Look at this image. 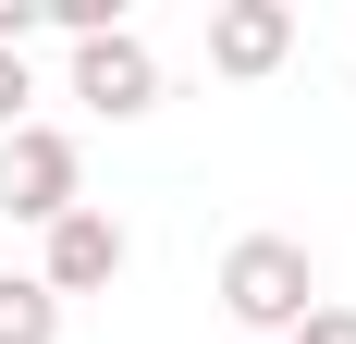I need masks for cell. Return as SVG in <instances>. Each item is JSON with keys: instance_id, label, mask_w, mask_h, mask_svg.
Returning a JSON list of instances; mask_svg holds the SVG:
<instances>
[{"instance_id": "1", "label": "cell", "mask_w": 356, "mask_h": 344, "mask_svg": "<svg viewBox=\"0 0 356 344\" xmlns=\"http://www.w3.org/2000/svg\"><path fill=\"white\" fill-rule=\"evenodd\" d=\"M221 308H234L246 344H283L295 320L320 308V258H307V234H234V246H221Z\"/></svg>"}, {"instance_id": "2", "label": "cell", "mask_w": 356, "mask_h": 344, "mask_svg": "<svg viewBox=\"0 0 356 344\" xmlns=\"http://www.w3.org/2000/svg\"><path fill=\"white\" fill-rule=\"evenodd\" d=\"M62 209H86V148H74L62 123H25V136H0V221L49 234Z\"/></svg>"}, {"instance_id": "3", "label": "cell", "mask_w": 356, "mask_h": 344, "mask_svg": "<svg viewBox=\"0 0 356 344\" xmlns=\"http://www.w3.org/2000/svg\"><path fill=\"white\" fill-rule=\"evenodd\" d=\"M123 271H136V234H123L99 197H86V209H62V221L37 234V283H49L62 308H74V295H111Z\"/></svg>"}, {"instance_id": "4", "label": "cell", "mask_w": 356, "mask_h": 344, "mask_svg": "<svg viewBox=\"0 0 356 344\" xmlns=\"http://www.w3.org/2000/svg\"><path fill=\"white\" fill-rule=\"evenodd\" d=\"M74 99L99 111V123H147L160 111V49H147L136 25H111V37H74V74H62Z\"/></svg>"}, {"instance_id": "5", "label": "cell", "mask_w": 356, "mask_h": 344, "mask_svg": "<svg viewBox=\"0 0 356 344\" xmlns=\"http://www.w3.org/2000/svg\"><path fill=\"white\" fill-rule=\"evenodd\" d=\"M295 62V0H209V74L221 86H270Z\"/></svg>"}, {"instance_id": "6", "label": "cell", "mask_w": 356, "mask_h": 344, "mask_svg": "<svg viewBox=\"0 0 356 344\" xmlns=\"http://www.w3.org/2000/svg\"><path fill=\"white\" fill-rule=\"evenodd\" d=\"M0 344H62V295L37 271H0Z\"/></svg>"}, {"instance_id": "7", "label": "cell", "mask_w": 356, "mask_h": 344, "mask_svg": "<svg viewBox=\"0 0 356 344\" xmlns=\"http://www.w3.org/2000/svg\"><path fill=\"white\" fill-rule=\"evenodd\" d=\"M37 123V74H25V49H0V136H25Z\"/></svg>"}, {"instance_id": "8", "label": "cell", "mask_w": 356, "mask_h": 344, "mask_svg": "<svg viewBox=\"0 0 356 344\" xmlns=\"http://www.w3.org/2000/svg\"><path fill=\"white\" fill-rule=\"evenodd\" d=\"M283 344H356V308H332V295H320V308L295 320V332H283Z\"/></svg>"}]
</instances>
